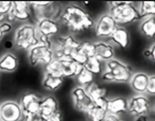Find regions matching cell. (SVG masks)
Here are the masks:
<instances>
[{
	"label": "cell",
	"instance_id": "1",
	"mask_svg": "<svg viewBox=\"0 0 155 121\" xmlns=\"http://www.w3.org/2000/svg\"><path fill=\"white\" fill-rule=\"evenodd\" d=\"M61 19L74 32H80L89 29L95 25L94 19L88 12L80 5L73 3L64 7Z\"/></svg>",
	"mask_w": 155,
	"mask_h": 121
},
{
	"label": "cell",
	"instance_id": "2",
	"mask_svg": "<svg viewBox=\"0 0 155 121\" xmlns=\"http://www.w3.org/2000/svg\"><path fill=\"white\" fill-rule=\"evenodd\" d=\"M109 13L119 26L132 24L141 21L137 4L133 1H110Z\"/></svg>",
	"mask_w": 155,
	"mask_h": 121
},
{
	"label": "cell",
	"instance_id": "3",
	"mask_svg": "<svg viewBox=\"0 0 155 121\" xmlns=\"http://www.w3.org/2000/svg\"><path fill=\"white\" fill-rule=\"evenodd\" d=\"M105 68L101 76L103 81L105 82L129 83L134 74L130 66L114 58L106 62Z\"/></svg>",
	"mask_w": 155,
	"mask_h": 121
},
{
	"label": "cell",
	"instance_id": "4",
	"mask_svg": "<svg viewBox=\"0 0 155 121\" xmlns=\"http://www.w3.org/2000/svg\"><path fill=\"white\" fill-rule=\"evenodd\" d=\"M14 43L17 48L21 50H30L40 43L35 25L24 24L16 31Z\"/></svg>",
	"mask_w": 155,
	"mask_h": 121
},
{
	"label": "cell",
	"instance_id": "5",
	"mask_svg": "<svg viewBox=\"0 0 155 121\" xmlns=\"http://www.w3.org/2000/svg\"><path fill=\"white\" fill-rule=\"evenodd\" d=\"M34 10L37 21L42 19H50L56 21L61 19L63 8L60 4L53 1L29 2Z\"/></svg>",
	"mask_w": 155,
	"mask_h": 121
},
{
	"label": "cell",
	"instance_id": "6",
	"mask_svg": "<svg viewBox=\"0 0 155 121\" xmlns=\"http://www.w3.org/2000/svg\"><path fill=\"white\" fill-rule=\"evenodd\" d=\"M80 43L70 35L58 37L53 43L54 58L59 60L71 59L73 53L79 47Z\"/></svg>",
	"mask_w": 155,
	"mask_h": 121
},
{
	"label": "cell",
	"instance_id": "7",
	"mask_svg": "<svg viewBox=\"0 0 155 121\" xmlns=\"http://www.w3.org/2000/svg\"><path fill=\"white\" fill-rule=\"evenodd\" d=\"M28 58L29 63L32 66L40 64L46 66L54 59V55L52 48L39 43L29 50Z\"/></svg>",
	"mask_w": 155,
	"mask_h": 121
},
{
	"label": "cell",
	"instance_id": "8",
	"mask_svg": "<svg viewBox=\"0 0 155 121\" xmlns=\"http://www.w3.org/2000/svg\"><path fill=\"white\" fill-rule=\"evenodd\" d=\"M118 26L114 18L109 12L104 13L95 22V34L99 38L109 39Z\"/></svg>",
	"mask_w": 155,
	"mask_h": 121
},
{
	"label": "cell",
	"instance_id": "9",
	"mask_svg": "<svg viewBox=\"0 0 155 121\" xmlns=\"http://www.w3.org/2000/svg\"><path fill=\"white\" fill-rule=\"evenodd\" d=\"M151 109V104L149 97L144 94H136L128 101L129 115L135 117L143 115H148Z\"/></svg>",
	"mask_w": 155,
	"mask_h": 121
},
{
	"label": "cell",
	"instance_id": "10",
	"mask_svg": "<svg viewBox=\"0 0 155 121\" xmlns=\"http://www.w3.org/2000/svg\"><path fill=\"white\" fill-rule=\"evenodd\" d=\"M71 97L76 108L80 112L86 113L95 106L94 99L83 86H78L75 88L72 91Z\"/></svg>",
	"mask_w": 155,
	"mask_h": 121
},
{
	"label": "cell",
	"instance_id": "11",
	"mask_svg": "<svg viewBox=\"0 0 155 121\" xmlns=\"http://www.w3.org/2000/svg\"><path fill=\"white\" fill-rule=\"evenodd\" d=\"M24 117V113L20 104L14 101H7L1 104V121H20Z\"/></svg>",
	"mask_w": 155,
	"mask_h": 121
},
{
	"label": "cell",
	"instance_id": "12",
	"mask_svg": "<svg viewBox=\"0 0 155 121\" xmlns=\"http://www.w3.org/2000/svg\"><path fill=\"white\" fill-rule=\"evenodd\" d=\"M42 98L33 92H28L21 97L20 105L24 115L35 114L40 112Z\"/></svg>",
	"mask_w": 155,
	"mask_h": 121
},
{
	"label": "cell",
	"instance_id": "13",
	"mask_svg": "<svg viewBox=\"0 0 155 121\" xmlns=\"http://www.w3.org/2000/svg\"><path fill=\"white\" fill-rule=\"evenodd\" d=\"M35 28L38 36L48 38L57 34L60 29L58 21L50 19H42L37 21Z\"/></svg>",
	"mask_w": 155,
	"mask_h": 121
},
{
	"label": "cell",
	"instance_id": "14",
	"mask_svg": "<svg viewBox=\"0 0 155 121\" xmlns=\"http://www.w3.org/2000/svg\"><path fill=\"white\" fill-rule=\"evenodd\" d=\"M10 15L15 21H25L31 17V6L29 2L13 1Z\"/></svg>",
	"mask_w": 155,
	"mask_h": 121
},
{
	"label": "cell",
	"instance_id": "15",
	"mask_svg": "<svg viewBox=\"0 0 155 121\" xmlns=\"http://www.w3.org/2000/svg\"><path fill=\"white\" fill-rule=\"evenodd\" d=\"M149 76L147 73L143 72L134 73L129 82L132 90L137 94H146Z\"/></svg>",
	"mask_w": 155,
	"mask_h": 121
},
{
	"label": "cell",
	"instance_id": "16",
	"mask_svg": "<svg viewBox=\"0 0 155 121\" xmlns=\"http://www.w3.org/2000/svg\"><path fill=\"white\" fill-rule=\"evenodd\" d=\"M112 44L122 49L128 48L130 44V35L128 31L124 26H118L110 37Z\"/></svg>",
	"mask_w": 155,
	"mask_h": 121
},
{
	"label": "cell",
	"instance_id": "17",
	"mask_svg": "<svg viewBox=\"0 0 155 121\" xmlns=\"http://www.w3.org/2000/svg\"><path fill=\"white\" fill-rule=\"evenodd\" d=\"M95 56L102 61H108L114 57L115 51L111 43L104 41L95 42Z\"/></svg>",
	"mask_w": 155,
	"mask_h": 121
},
{
	"label": "cell",
	"instance_id": "18",
	"mask_svg": "<svg viewBox=\"0 0 155 121\" xmlns=\"http://www.w3.org/2000/svg\"><path fill=\"white\" fill-rule=\"evenodd\" d=\"M128 99L124 97H116L110 99L108 107V113L120 115L128 112Z\"/></svg>",
	"mask_w": 155,
	"mask_h": 121
},
{
	"label": "cell",
	"instance_id": "19",
	"mask_svg": "<svg viewBox=\"0 0 155 121\" xmlns=\"http://www.w3.org/2000/svg\"><path fill=\"white\" fill-rule=\"evenodd\" d=\"M58 112V103L54 97L49 96L42 98L40 113L45 118H48Z\"/></svg>",
	"mask_w": 155,
	"mask_h": 121
},
{
	"label": "cell",
	"instance_id": "20",
	"mask_svg": "<svg viewBox=\"0 0 155 121\" xmlns=\"http://www.w3.org/2000/svg\"><path fill=\"white\" fill-rule=\"evenodd\" d=\"M62 65L64 77H76L80 73L83 66L78 64L71 59L60 60Z\"/></svg>",
	"mask_w": 155,
	"mask_h": 121
},
{
	"label": "cell",
	"instance_id": "21",
	"mask_svg": "<svg viewBox=\"0 0 155 121\" xmlns=\"http://www.w3.org/2000/svg\"><path fill=\"white\" fill-rule=\"evenodd\" d=\"M141 34L148 39L155 38V17H149L142 19L139 25Z\"/></svg>",
	"mask_w": 155,
	"mask_h": 121
},
{
	"label": "cell",
	"instance_id": "22",
	"mask_svg": "<svg viewBox=\"0 0 155 121\" xmlns=\"http://www.w3.org/2000/svg\"><path fill=\"white\" fill-rule=\"evenodd\" d=\"M18 67V58L12 53H7L1 58L0 69L2 71L13 72Z\"/></svg>",
	"mask_w": 155,
	"mask_h": 121
},
{
	"label": "cell",
	"instance_id": "23",
	"mask_svg": "<svg viewBox=\"0 0 155 121\" xmlns=\"http://www.w3.org/2000/svg\"><path fill=\"white\" fill-rule=\"evenodd\" d=\"M141 20L149 17H155V1H140L137 3Z\"/></svg>",
	"mask_w": 155,
	"mask_h": 121
},
{
	"label": "cell",
	"instance_id": "24",
	"mask_svg": "<svg viewBox=\"0 0 155 121\" xmlns=\"http://www.w3.org/2000/svg\"><path fill=\"white\" fill-rule=\"evenodd\" d=\"M63 77L55 76L48 73H45L43 80V86L50 91H56L61 87L64 82Z\"/></svg>",
	"mask_w": 155,
	"mask_h": 121
},
{
	"label": "cell",
	"instance_id": "25",
	"mask_svg": "<svg viewBox=\"0 0 155 121\" xmlns=\"http://www.w3.org/2000/svg\"><path fill=\"white\" fill-rule=\"evenodd\" d=\"M86 89L89 95L95 101L98 98L105 97L107 94V89L105 87L100 84L93 82L86 88Z\"/></svg>",
	"mask_w": 155,
	"mask_h": 121
},
{
	"label": "cell",
	"instance_id": "26",
	"mask_svg": "<svg viewBox=\"0 0 155 121\" xmlns=\"http://www.w3.org/2000/svg\"><path fill=\"white\" fill-rule=\"evenodd\" d=\"M102 61L96 56L89 58L83 67L91 73L95 74H101L103 72L102 69Z\"/></svg>",
	"mask_w": 155,
	"mask_h": 121
},
{
	"label": "cell",
	"instance_id": "27",
	"mask_svg": "<svg viewBox=\"0 0 155 121\" xmlns=\"http://www.w3.org/2000/svg\"><path fill=\"white\" fill-rule=\"evenodd\" d=\"M94 74L87 70L84 67L76 76L78 83L81 86H87L94 82Z\"/></svg>",
	"mask_w": 155,
	"mask_h": 121
},
{
	"label": "cell",
	"instance_id": "28",
	"mask_svg": "<svg viewBox=\"0 0 155 121\" xmlns=\"http://www.w3.org/2000/svg\"><path fill=\"white\" fill-rule=\"evenodd\" d=\"M45 73L64 77L61 61L54 58L49 64L46 66Z\"/></svg>",
	"mask_w": 155,
	"mask_h": 121
},
{
	"label": "cell",
	"instance_id": "29",
	"mask_svg": "<svg viewBox=\"0 0 155 121\" xmlns=\"http://www.w3.org/2000/svg\"><path fill=\"white\" fill-rule=\"evenodd\" d=\"M91 121H103L106 117L108 112L103 108L95 106L93 109L86 113Z\"/></svg>",
	"mask_w": 155,
	"mask_h": 121
},
{
	"label": "cell",
	"instance_id": "30",
	"mask_svg": "<svg viewBox=\"0 0 155 121\" xmlns=\"http://www.w3.org/2000/svg\"><path fill=\"white\" fill-rule=\"evenodd\" d=\"M89 58L88 57L87 54L81 47V45H80L79 47L74 51L71 55V59L82 66H83L86 63Z\"/></svg>",
	"mask_w": 155,
	"mask_h": 121
},
{
	"label": "cell",
	"instance_id": "31",
	"mask_svg": "<svg viewBox=\"0 0 155 121\" xmlns=\"http://www.w3.org/2000/svg\"><path fill=\"white\" fill-rule=\"evenodd\" d=\"M13 6V1H1L0 2V14L6 16L10 13Z\"/></svg>",
	"mask_w": 155,
	"mask_h": 121
},
{
	"label": "cell",
	"instance_id": "32",
	"mask_svg": "<svg viewBox=\"0 0 155 121\" xmlns=\"http://www.w3.org/2000/svg\"><path fill=\"white\" fill-rule=\"evenodd\" d=\"M146 94L150 96H155V74L149 76Z\"/></svg>",
	"mask_w": 155,
	"mask_h": 121
},
{
	"label": "cell",
	"instance_id": "33",
	"mask_svg": "<svg viewBox=\"0 0 155 121\" xmlns=\"http://www.w3.org/2000/svg\"><path fill=\"white\" fill-rule=\"evenodd\" d=\"M13 29L12 25L8 22H2L0 26V34H1V39L6 34L10 32Z\"/></svg>",
	"mask_w": 155,
	"mask_h": 121
},
{
	"label": "cell",
	"instance_id": "34",
	"mask_svg": "<svg viewBox=\"0 0 155 121\" xmlns=\"http://www.w3.org/2000/svg\"><path fill=\"white\" fill-rule=\"evenodd\" d=\"M109 99L105 97H100L94 101L95 106H99L108 112V107L109 104Z\"/></svg>",
	"mask_w": 155,
	"mask_h": 121
},
{
	"label": "cell",
	"instance_id": "35",
	"mask_svg": "<svg viewBox=\"0 0 155 121\" xmlns=\"http://www.w3.org/2000/svg\"><path fill=\"white\" fill-rule=\"evenodd\" d=\"M24 118L27 121H45V118L40 113L25 115Z\"/></svg>",
	"mask_w": 155,
	"mask_h": 121
},
{
	"label": "cell",
	"instance_id": "36",
	"mask_svg": "<svg viewBox=\"0 0 155 121\" xmlns=\"http://www.w3.org/2000/svg\"><path fill=\"white\" fill-rule=\"evenodd\" d=\"M103 121H126L122 119L117 115H115L113 114L108 113L106 117Z\"/></svg>",
	"mask_w": 155,
	"mask_h": 121
},
{
	"label": "cell",
	"instance_id": "37",
	"mask_svg": "<svg viewBox=\"0 0 155 121\" xmlns=\"http://www.w3.org/2000/svg\"><path fill=\"white\" fill-rule=\"evenodd\" d=\"M62 115L59 112H58L51 116L45 119V121H62Z\"/></svg>",
	"mask_w": 155,
	"mask_h": 121
},
{
	"label": "cell",
	"instance_id": "38",
	"mask_svg": "<svg viewBox=\"0 0 155 121\" xmlns=\"http://www.w3.org/2000/svg\"><path fill=\"white\" fill-rule=\"evenodd\" d=\"M149 49L150 51L149 59L152 62H155V42L151 45V46L149 48Z\"/></svg>",
	"mask_w": 155,
	"mask_h": 121
},
{
	"label": "cell",
	"instance_id": "39",
	"mask_svg": "<svg viewBox=\"0 0 155 121\" xmlns=\"http://www.w3.org/2000/svg\"><path fill=\"white\" fill-rule=\"evenodd\" d=\"M134 121H150V119L147 115H143L135 117Z\"/></svg>",
	"mask_w": 155,
	"mask_h": 121
},
{
	"label": "cell",
	"instance_id": "40",
	"mask_svg": "<svg viewBox=\"0 0 155 121\" xmlns=\"http://www.w3.org/2000/svg\"><path fill=\"white\" fill-rule=\"evenodd\" d=\"M143 55L145 58L149 59L150 58V51L149 48L146 49L143 52Z\"/></svg>",
	"mask_w": 155,
	"mask_h": 121
},
{
	"label": "cell",
	"instance_id": "41",
	"mask_svg": "<svg viewBox=\"0 0 155 121\" xmlns=\"http://www.w3.org/2000/svg\"><path fill=\"white\" fill-rule=\"evenodd\" d=\"M153 108H154V110L155 112V99L154 100V103H153Z\"/></svg>",
	"mask_w": 155,
	"mask_h": 121
}]
</instances>
